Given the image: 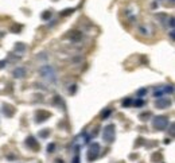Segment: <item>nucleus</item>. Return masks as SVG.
<instances>
[{"mask_svg": "<svg viewBox=\"0 0 175 163\" xmlns=\"http://www.w3.org/2000/svg\"><path fill=\"white\" fill-rule=\"evenodd\" d=\"M67 38H69L71 42H80L81 39H82V34H81L80 31H70Z\"/></svg>", "mask_w": 175, "mask_h": 163, "instance_id": "6e6552de", "label": "nucleus"}, {"mask_svg": "<svg viewBox=\"0 0 175 163\" xmlns=\"http://www.w3.org/2000/svg\"><path fill=\"white\" fill-rule=\"evenodd\" d=\"M163 92L164 93H170V94H172L174 93V88H172V85H167V87L163 88Z\"/></svg>", "mask_w": 175, "mask_h": 163, "instance_id": "dca6fc26", "label": "nucleus"}, {"mask_svg": "<svg viewBox=\"0 0 175 163\" xmlns=\"http://www.w3.org/2000/svg\"><path fill=\"white\" fill-rule=\"evenodd\" d=\"M77 85H71V88L69 89V93H76V89H77Z\"/></svg>", "mask_w": 175, "mask_h": 163, "instance_id": "5701e85b", "label": "nucleus"}, {"mask_svg": "<svg viewBox=\"0 0 175 163\" xmlns=\"http://www.w3.org/2000/svg\"><path fill=\"white\" fill-rule=\"evenodd\" d=\"M170 1H171V3H174V0H170Z\"/></svg>", "mask_w": 175, "mask_h": 163, "instance_id": "c756f323", "label": "nucleus"}, {"mask_svg": "<svg viewBox=\"0 0 175 163\" xmlns=\"http://www.w3.org/2000/svg\"><path fill=\"white\" fill-rule=\"evenodd\" d=\"M170 36H171V39L174 41V36H175V34H174V30H172L171 32H170Z\"/></svg>", "mask_w": 175, "mask_h": 163, "instance_id": "cd10ccee", "label": "nucleus"}, {"mask_svg": "<svg viewBox=\"0 0 175 163\" xmlns=\"http://www.w3.org/2000/svg\"><path fill=\"white\" fill-rule=\"evenodd\" d=\"M71 163H80V157H78V155H76V157H74V159L71 160Z\"/></svg>", "mask_w": 175, "mask_h": 163, "instance_id": "b1692460", "label": "nucleus"}, {"mask_svg": "<svg viewBox=\"0 0 175 163\" xmlns=\"http://www.w3.org/2000/svg\"><path fill=\"white\" fill-rule=\"evenodd\" d=\"M54 150H55V144L54 143H51V144H49L47 146V152H54Z\"/></svg>", "mask_w": 175, "mask_h": 163, "instance_id": "4be33fe9", "label": "nucleus"}, {"mask_svg": "<svg viewBox=\"0 0 175 163\" xmlns=\"http://www.w3.org/2000/svg\"><path fill=\"white\" fill-rule=\"evenodd\" d=\"M111 113H112L111 109H105V111H102L101 112V119H108Z\"/></svg>", "mask_w": 175, "mask_h": 163, "instance_id": "2eb2a0df", "label": "nucleus"}, {"mask_svg": "<svg viewBox=\"0 0 175 163\" xmlns=\"http://www.w3.org/2000/svg\"><path fill=\"white\" fill-rule=\"evenodd\" d=\"M39 74L42 76V78L47 80L49 82H55V80H57L54 67L50 66V65H45V66H42L41 69H39Z\"/></svg>", "mask_w": 175, "mask_h": 163, "instance_id": "f03ea898", "label": "nucleus"}, {"mask_svg": "<svg viewBox=\"0 0 175 163\" xmlns=\"http://www.w3.org/2000/svg\"><path fill=\"white\" fill-rule=\"evenodd\" d=\"M129 105H132V99H127L123 101V107H129Z\"/></svg>", "mask_w": 175, "mask_h": 163, "instance_id": "412c9836", "label": "nucleus"}, {"mask_svg": "<svg viewBox=\"0 0 175 163\" xmlns=\"http://www.w3.org/2000/svg\"><path fill=\"white\" fill-rule=\"evenodd\" d=\"M24 49H26V46L22 45V43H18V45L15 46V50L18 51V53H22V51H24Z\"/></svg>", "mask_w": 175, "mask_h": 163, "instance_id": "f3484780", "label": "nucleus"}, {"mask_svg": "<svg viewBox=\"0 0 175 163\" xmlns=\"http://www.w3.org/2000/svg\"><path fill=\"white\" fill-rule=\"evenodd\" d=\"M155 105L158 107V108H160V109L169 108V107L171 105V100H170V99H166V97H160V99L156 100Z\"/></svg>", "mask_w": 175, "mask_h": 163, "instance_id": "39448f33", "label": "nucleus"}, {"mask_svg": "<svg viewBox=\"0 0 175 163\" xmlns=\"http://www.w3.org/2000/svg\"><path fill=\"white\" fill-rule=\"evenodd\" d=\"M144 94H147V88H143V89L137 90V93H136V96L139 97V99H143Z\"/></svg>", "mask_w": 175, "mask_h": 163, "instance_id": "4468645a", "label": "nucleus"}, {"mask_svg": "<svg viewBox=\"0 0 175 163\" xmlns=\"http://www.w3.org/2000/svg\"><path fill=\"white\" fill-rule=\"evenodd\" d=\"M49 135H50V129H46V131H42L41 134H39V136H41V138H47Z\"/></svg>", "mask_w": 175, "mask_h": 163, "instance_id": "aec40b11", "label": "nucleus"}, {"mask_svg": "<svg viewBox=\"0 0 175 163\" xmlns=\"http://www.w3.org/2000/svg\"><path fill=\"white\" fill-rule=\"evenodd\" d=\"M12 74L15 78H23V77L26 76V69L24 67H16Z\"/></svg>", "mask_w": 175, "mask_h": 163, "instance_id": "1a4fd4ad", "label": "nucleus"}, {"mask_svg": "<svg viewBox=\"0 0 175 163\" xmlns=\"http://www.w3.org/2000/svg\"><path fill=\"white\" fill-rule=\"evenodd\" d=\"M99 155H100V144L99 143L90 144L89 148H88V152H86V159H88V162L96 160L99 158Z\"/></svg>", "mask_w": 175, "mask_h": 163, "instance_id": "7ed1b4c3", "label": "nucleus"}, {"mask_svg": "<svg viewBox=\"0 0 175 163\" xmlns=\"http://www.w3.org/2000/svg\"><path fill=\"white\" fill-rule=\"evenodd\" d=\"M14 112H15V109H14L11 105H3V113L7 116V117H11V116L14 115Z\"/></svg>", "mask_w": 175, "mask_h": 163, "instance_id": "9d476101", "label": "nucleus"}, {"mask_svg": "<svg viewBox=\"0 0 175 163\" xmlns=\"http://www.w3.org/2000/svg\"><path fill=\"white\" fill-rule=\"evenodd\" d=\"M55 162H57V163H64V160H62V159H57Z\"/></svg>", "mask_w": 175, "mask_h": 163, "instance_id": "c85d7f7f", "label": "nucleus"}, {"mask_svg": "<svg viewBox=\"0 0 175 163\" xmlns=\"http://www.w3.org/2000/svg\"><path fill=\"white\" fill-rule=\"evenodd\" d=\"M6 65H7V61H6V59H4V61H0V69H3Z\"/></svg>", "mask_w": 175, "mask_h": 163, "instance_id": "393cba45", "label": "nucleus"}, {"mask_svg": "<svg viewBox=\"0 0 175 163\" xmlns=\"http://www.w3.org/2000/svg\"><path fill=\"white\" fill-rule=\"evenodd\" d=\"M152 125L158 131H164L166 128H167V125H169V119L166 117V116H156L152 120Z\"/></svg>", "mask_w": 175, "mask_h": 163, "instance_id": "20e7f679", "label": "nucleus"}, {"mask_svg": "<svg viewBox=\"0 0 175 163\" xmlns=\"http://www.w3.org/2000/svg\"><path fill=\"white\" fill-rule=\"evenodd\" d=\"M26 146L32 148V150H38L39 148V143H38V140H35L34 136H29V138L26 139Z\"/></svg>", "mask_w": 175, "mask_h": 163, "instance_id": "0eeeda50", "label": "nucleus"}, {"mask_svg": "<svg viewBox=\"0 0 175 163\" xmlns=\"http://www.w3.org/2000/svg\"><path fill=\"white\" fill-rule=\"evenodd\" d=\"M116 139V128L115 124H108L106 127H104V131H102V140L105 143L112 144Z\"/></svg>", "mask_w": 175, "mask_h": 163, "instance_id": "f257e3e1", "label": "nucleus"}, {"mask_svg": "<svg viewBox=\"0 0 175 163\" xmlns=\"http://www.w3.org/2000/svg\"><path fill=\"white\" fill-rule=\"evenodd\" d=\"M170 27H171V29H174V18H170Z\"/></svg>", "mask_w": 175, "mask_h": 163, "instance_id": "a878e982", "label": "nucleus"}, {"mask_svg": "<svg viewBox=\"0 0 175 163\" xmlns=\"http://www.w3.org/2000/svg\"><path fill=\"white\" fill-rule=\"evenodd\" d=\"M163 94H164L163 88H156V89L154 90V97H155V99H160V97H163Z\"/></svg>", "mask_w": 175, "mask_h": 163, "instance_id": "9b49d317", "label": "nucleus"}, {"mask_svg": "<svg viewBox=\"0 0 175 163\" xmlns=\"http://www.w3.org/2000/svg\"><path fill=\"white\" fill-rule=\"evenodd\" d=\"M50 116V112H47V111H39V112H36V123L46 122Z\"/></svg>", "mask_w": 175, "mask_h": 163, "instance_id": "423d86ee", "label": "nucleus"}, {"mask_svg": "<svg viewBox=\"0 0 175 163\" xmlns=\"http://www.w3.org/2000/svg\"><path fill=\"white\" fill-rule=\"evenodd\" d=\"M170 132H171V135H174V124L170 125Z\"/></svg>", "mask_w": 175, "mask_h": 163, "instance_id": "bb28decb", "label": "nucleus"}, {"mask_svg": "<svg viewBox=\"0 0 175 163\" xmlns=\"http://www.w3.org/2000/svg\"><path fill=\"white\" fill-rule=\"evenodd\" d=\"M73 12H74L73 8H67V10H65L64 12H61V16H67V15H70V14H73Z\"/></svg>", "mask_w": 175, "mask_h": 163, "instance_id": "a211bd4d", "label": "nucleus"}, {"mask_svg": "<svg viewBox=\"0 0 175 163\" xmlns=\"http://www.w3.org/2000/svg\"><path fill=\"white\" fill-rule=\"evenodd\" d=\"M50 18H51V12H50V11H46V12L42 14V19L47 20V19H50Z\"/></svg>", "mask_w": 175, "mask_h": 163, "instance_id": "6ab92c4d", "label": "nucleus"}, {"mask_svg": "<svg viewBox=\"0 0 175 163\" xmlns=\"http://www.w3.org/2000/svg\"><path fill=\"white\" fill-rule=\"evenodd\" d=\"M150 117H151V112H146V113L139 115V119L141 122H147V120H150Z\"/></svg>", "mask_w": 175, "mask_h": 163, "instance_id": "ddd939ff", "label": "nucleus"}, {"mask_svg": "<svg viewBox=\"0 0 175 163\" xmlns=\"http://www.w3.org/2000/svg\"><path fill=\"white\" fill-rule=\"evenodd\" d=\"M144 104H146V102H144V100L143 99H139V97H137L135 101H132V105H135L136 108H139V107H143Z\"/></svg>", "mask_w": 175, "mask_h": 163, "instance_id": "f8f14e48", "label": "nucleus"}]
</instances>
